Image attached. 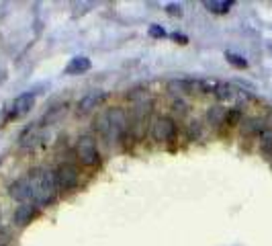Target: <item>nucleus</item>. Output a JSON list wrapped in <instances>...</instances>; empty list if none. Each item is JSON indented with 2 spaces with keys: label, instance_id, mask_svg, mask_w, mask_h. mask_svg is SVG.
Wrapping results in <instances>:
<instances>
[{
  "label": "nucleus",
  "instance_id": "nucleus-1",
  "mask_svg": "<svg viewBox=\"0 0 272 246\" xmlns=\"http://www.w3.org/2000/svg\"><path fill=\"white\" fill-rule=\"evenodd\" d=\"M29 185H31V193H33V201L37 205H49L58 195V183H56V172L53 170H43V168H33L29 174Z\"/></svg>",
  "mask_w": 272,
  "mask_h": 246
},
{
  "label": "nucleus",
  "instance_id": "nucleus-2",
  "mask_svg": "<svg viewBox=\"0 0 272 246\" xmlns=\"http://www.w3.org/2000/svg\"><path fill=\"white\" fill-rule=\"evenodd\" d=\"M76 154H78V160L84 164V166H92L97 164L99 160V146H97V140L90 138V135H82L76 144Z\"/></svg>",
  "mask_w": 272,
  "mask_h": 246
},
{
  "label": "nucleus",
  "instance_id": "nucleus-3",
  "mask_svg": "<svg viewBox=\"0 0 272 246\" xmlns=\"http://www.w3.org/2000/svg\"><path fill=\"white\" fill-rule=\"evenodd\" d=\"M78 179H80L78 168L70 162L60 164L58 170H56V183H58L60 191H72L78 185Z\"/></svg>",
  "mask_w": 272,
  "mask_h": 246
},
{
  "label": "nucleus",
  "instance_id": "nucleus-4",
  "mask_svg": "<svg viewBox=\"0 0 272 246\" xmlns=\"http://www.w3.org/2000/svg\"><path fill=\"white\" fill-rule=\"evenodd\" d=\"M108 121H111V131H108L106 140L108 142H117L127 129V113L123 111V109L115 107V109L108 111Z\"/></svg>",
  "mask_w": 272,
  "mask_h": 246
},
{
  "label": "nucleus",
  "instance_id": "nucleus-5",
  "mask_svg": "<svg viewBox=\"0 0 272 246\" xmlns=\"http://www.w3.org/2000/svg\"><path fill=\"white\" fill-rule=\"evenodd\" d=\"M176 133V123L170 117H158L152 123V138L156 142H168Z\"/></svg>",
  "mask_w": 272,
  "mask_h": 246
},
{
  "label": "nucleus",
  "instance_id": "nucleus-6",
  "mask_svg": "<svg viewBox=\"0 0 272 246\" xmlns=\"http://www.w3.org/2000/svg\"><path fill=\"white\" fill-rule=\"evenodd\" d=\"M8 195L12 199H17L21 203H31L33 201V193H31V185H29V179H19L15 181L10 187H8Z\"/></svg>",
  "mask_w": 272,
  "mask_h": 246
},
{
  "label": "nucleus",
  "instance_id": "nucleus-7",
  "mask_svg": "<svg viewBox=\"0 0 272 246\" xmlns=\"http://www.w3.org/2000/svg\"><path fill=\"white\" fill-rule=\"evenodd\" d=\"M104 99H106V94L102 90H90L88 94H84V97L80 99V103H78V113L80 115L90 113L92 109H97Z\"/></svg>",
  "mask_w": 272,
  "mask_h": 246
},
{
  "label": "nucleus",
  "instance_id": "nucleus-8",
  "mask_svg": "<svg viewBox=\"0 0 272 246\" xmlns=\"http://www.w3.org/2000/svg\"><path fill=\"white\" fill-rule=\"evenodd\" d=\"M35 105V94L33 92H25L21 94V97L15 99V103H12V117H23L25 113L31 111V107Z\"/></svg>",
  "mask_w": 272,
  "mask_h": 246
},
{
  "label": "nucleus",
  "instance_id": "nucleus-9",
  "mask_svg": "<svg viewBox=\"0 0 272 246\" xmlns=\"http://www.w3.org/2000/svg\"><path fill=\"white\" fill-rule=\"evenodd\" d=\"M33 217H35V207L31 203H23V205H19V207L15 209V213H12V222L23 228V226L29 224Z\"/></svg>",
  "mask_w": 272,
  "mask_h": 246
},
{
  "label": "nucleus",
  "instance_id": "nucleus-10",
  "mask_svg": "<svg viewBox=\"0 0 272 246\" xmlns=\"http://www.w3.org/2000/svg\"><path fill=\"white\" fill-rule=\"evenodd\" d=\"M90 60L86 58V56H76V58H72V62L66 66V74H72V76H76V74H84V72H88L90 70Z\"/></svg>",
  "mask_w": 272,
  "mask_h": 246
},
{
  "label": "nucleus",
  "instance_id": "nucleus-11",
  "mask_svg": "<svg viewBox=\"0 0 272 246\" xmlns=\"http://www.w3.org/2000/svg\"><path fill=\"white\" fill-rule=\"evenodd\" d=\"M225 119H227V109L221 105H213L207 111V121L213 127H219L221 123H225Z\"/></svg>",
  "mask_w": 272,
  "mask_h": 246
},
{
  "label": "nucleus",
  "instance_id": "nucleus-12",
  "mask_svg": "<svg viewBox=\"0 0 272 246\" xmlns=\"http://www.w3.org/2000/svg\"><path fill=\"white\" fill-rule=\"evenodd\" d=\"M203 6L209 12H215V15H225V12L234 6V2H231V0H205Z\"/></svg>",
  "mask_w": 272,
  "mask_h": 246
},
{
  "label": "nucleus",
  "instance_id": "nucleus-13",
  "mask_svg": "<svg viewBox=\"0 0 272 246\" xmlns=\"http://www.w3.org/2000/svg\"><path fill=\"white\" fill-rule=\"evenodd\" d=\"M264 129H266V127H264V121H262V119L252 117V119L241 121V131L246 133V135H252V133H258V135H260Z\"/></svg>",
  "mask_w": 272,
  "mask_h": 246
},
{
  "label": "nucleus",
  "instance_id": "nucleus-14",
  "mask_svg": "<svg viewBox=\"0 0 272 246\" xmlns=\"http://www.w3.org/2000/svg\"><path fill=\"white\" fill-rule=\"evenodd\" d=\"M213 94H215V97L219 99V101H229V99H234V97H236L238 90H236L234 86H229V84H221V82H219V84L215 86Z\"/></svg>",
  "mask_w": 272,
  "mask_h": 246
},
{
  "label": "nucleus",
  "instance_id": "nucleus-15",
  "mask_svg": "<svg viewBox=\"0 0 272 246\" xmlns=\"http://www.w3.org/2000/svg\"><path fill=\"white\" fill-rule=\"evenodd\" d=\"M94 129H97L102 138H108V131H111V121H108V111L101 113L94 121Z\"/></svg>",
  "mask_w": 272,
  "mask_h": 246
},
{
  "label": "nucleus",
  "instance_id": "nucleus-16",
  "mask_svg": "<svg viewBox=\"0 0 272 246\" xmlns=\"http://www.w3.org/2000/svg\"><path fill=\"white\" fill-rule=\"evenodd\" d=\"M260 148L264 150L266 154L272 152V129H264L260 133Z\"/></svg>",
  "mask_w": 272,
  "mask_h": 246
},
{
  "label": "nucleus",
  "instance_id": "nucleus-17",
  "mask_svg": "<svg viewBox=\"0 0 272 246\" xmlns=\"http://www.w3.org/2000/svg\"><path fill=\"white\" fill-rule=\"evenodd\" d=\"M225 58H227V62H229L231 66H236V68H248V60H246V58H241V56H238V53L227 51V53H225Z\"/></svg>",
  "mask_w": 272,
  "mask_h": 246
},
{
  "label": "nucleus",
  "instance_id": "nucleus-18",
  "mask_svg": "<svg viewBox=\"0 0 272 246\" xmlns=\"http://www.w3.org/2000/svg\"><path fill=\"white\" fill-rule=\"evenodd\" d=\"M201 135V123L199 121H190V125H188V138L190 140H195Z\"/></svg>",
  "mask_w": 272,
  "mask_h": 246
},
{
  "label": "nucleus",
  "instance_id": "nucleus-19",
  "mask_svg": "<svg viewBox=\"0 0 272 246\" xmlns=\"http://www.w3.org/2000/svg\"><path fill=\"white\" fill-rule=\"evenodd\" d=\"M239 119H241V113L238 111V109H234V111H227L225 123H229V125H236V123H239Z\"/></svg>",
  "mask_w": 272,
  "mask_h": 246
},
{
  "label": "nucleus",
  "instance_id": "nucleus-20",
  "mask_svg": "<svg viewBox=\"0 0 272 246\" xmlns=\"http://www.w3.org/2000/svg\"><path fill=\"white\" fill-rule=\"evenodd\" d=\"M149 35L156 37V39H162V37H166V31H164V27L152 25V27H149Z\"/></svg>",
  "mask_w": 272,
  "mask_h": 246
},
{
  "label": "nucleus",
  "instance_id": "nucleus-21",
  "mask_svg": "<svg viewBox=\"0 0 272 246\" xmlns=\"http://www.w3.org/2000/svg\"><path fill=\"white\" fill-rule=\"evenodd\" d=\"M174 111H176V113H186V111H188V105H186L184 101H180V99L174 101Z\"/></svg>",
  "mask_w": 272,
  "mask_h": 246
},
{
  "label": "nucleus",
  "instance_id": "nucleus-22",
  "mask_svg": "<svg viewBox=\"0 0 272 246\" xmlns=\"http://www.w3.org/2000/svg\"><path fill=\"white\" fill-rule=\"evenodd\" d=\"M170 15H182V8H180V4H168V8H166Z\"/></svg>",
  "mask_w": 272,
  "mask_h": 246
},
{
  "label": "nucleus",
  "instance_id": "nucleus-23",
  "mask_svg": "<svg viewBox=\"0 0 272 246\" xmlns=\"http://www.w3.org/2000/svg\"><path fill=\"white\" fill-rule=\"evenodd\" d=\"M172 39H174V41H178V43H188V37L182 35V33H172Z\"/></svg>",
  "mask_w": 272,
  "mask_h": 246
}]
</instances>
